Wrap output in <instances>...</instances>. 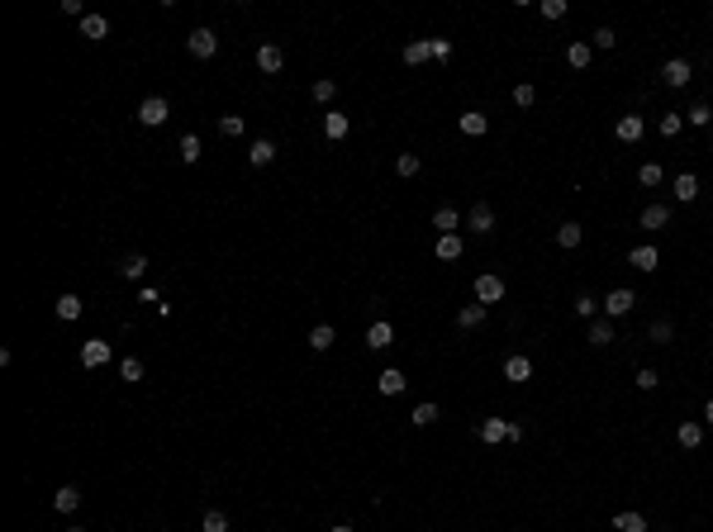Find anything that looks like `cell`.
<instances>
[{
    "instance_id": "obj_48",
    "label": "cell",
    "mask_w": 713,
    "mask_h": 532,
    "mask_svg": "<svg viewBox=\"0 0 713 532\" xmlns=\"http://www.w3.org/2000/svg\"><path fill=\"white\" fill-rule=\"evenodd\" d=\"M656 385H661V376H656L651 366H642V371H637V390H656Z\"/></svg>"
},
{
    "instance_id": "obj_22",
    "label": "cell",
    "mask_w": 713,
    "mask_h": 532,
    "mask_svg": "<svg viewBox=\"0 0 713 532\" xmlns=\"http://www.w3.org/2000/svg\"><path fill=\"white\" fill-rule=\"evenodd\" d=\"M428 57H433V43H428V38H414V43L404 48V62L409 67H424Z\"/></svg>"
},
{
    "instance_id": "obj_21",
    "label": "cell",
    "mask_w": 713,
    "mask_h": 532,
    "mask_svg": "<svg viewBox=\"0 0 713 532\" xmlns=\"http://www.w3.org/2000/svg\"><path fill=\"white\" fill-rule=\"evenodd\" d=\"M143 271H148V257H143V252H133V257L119 262V276H124V281H143Z\"/></svg>"
},
{
    "instance_id": "obj_10",
    "label": "cell",
    "mask_w": 713,
    "mask_h": 532,
    "mask_svg": "<svg viewBox=\"0 0 713 532\" xmlns=\"http://www.w3.org/2000/svg\"><path fill=\"white\" fill-rule=\"evenodd\" d=\"M623 143H642V133H647V124H642V114H623L618 119V128H614Z\"/></svg>"
},
{
    "instance_id": "obj_25",
    "label": "cell",
    "mask_w": 713,
    "mask_h": 532,
    "mask_svg": "<svg viewBox=\"0 0 713 532\" xmlns=\"http://www.w3.org/2000/svg\"><path fill=\"white\" fill-rule=\"evenodd\" d=\"M675 200H680V204L699 200V181H695L690 172H680V176H675Z\"/></svg>"
},
{
    "instance_id": "obj_37",
    "label": "cell",
    "mask_w": 713,
    "mask_h": 532,
    "mask_svg": "<svg viewBox=\"0 0 713 532\" xmlns=\"http://www.w3.org/2000/svg\"><path fill=\"white\" fill-rule=\"evenodd\" d=\"M395 172H399V176H419V172H424V162H419L414 153H399V157H395Z\"/></svg>"
},
{
    "instance_id": "obj_1",
    "label": "cell",
    "mask_w": 713,
    "mask_h": 532,
    "mask_svg": "<svg viewBox=\"0 0 713 532\" xmlns=\"http://www.w3.org/2000/svg\"><path fill=\"white\" fill-rule=\"evenodd\" d=\"M167 114H172V105L162 100V95H148L138 105V124L143 128H157V124H167Z\"/></svg>"
},
{
    "instance_id": "obj_19",
    "label": "cell",
    "mask_w": 713,
    "mask_h": 532,
    "mask_svg": "<svg viewBox=\"0 0 713 532\" xmlns=\"http://www.w3.org/2000/svg\"><path fill=\"white\" fill-rule=\"evenodd\" d=\"M665 223H670V209H665V204H647V209H642V228L656 233V228H665Z\"/></svg>"
},
{
    "instance_id": "obj_43",
    "label": "cell",
    "mask_w": 713,
    "mask_h": 532,
    "mask_svg": "<svg viewBox=\"0 0 713 532\" xmlns=\"http://www.w3.org/2000/svg\"><path fill=\"white\" fill-rule=\"evenodd\" d=\"M637 181H642V186H661V167H656V162H642V167H637Z\"/></svg>"
},
{
    "instance_id": "obj_33",
    "label": "cell",
    "mask_w": 713,
    "mask_h": 532,
    "mask_svg": "<svg viewBox=\"0 0 713 532\" xmlns=\"http://www.w3.org/2000/svg\"><path fill=\"white\" fill-rule=\"evenodd\" d=\"M580 238H585L580 223H561V228H556V243H561V248H580Z\"/></svg>"
},
{
    "instance_id": "obj_49",
    "label": "cell",
    "mask_w": 713,
    "mask_h": 532,
    "mask_svg": "<svg viewBox=\"0 0 713 532\" xmlns=\"http://www.w3.org/2000/svg\"><path fill=\"white\" fill-rule=\"evenodd\" d=\"M428 43H433V57H438V62L452 57V43H447V38H428Z\"/></svg>"
},
{
    "instance_id": "obj_8",
    "label": "cell",
    "mask_w": 713,
    "mask_h": 532,
    "mask_svg": "<svg viewBox=\"0 0 713 532\" xmlns=\"http://www.w3.org/2000/svg\"><path fill=\"white\" fill-rule=\"evenodd\" d=\"M466 228H471V233H490V228H494V209H490L485 200L471 204V214H466Z\"/></svg>"
},
{
    "instance_id": "obj_28",
    "label": "cell",
    "mask_w": 713,
    "mask_h": 532,
    "mask_svg": "<svg viewBox=\"0 0 713 532\" xmlns=\"http://www.w3.org/2000/svg\"><path fill=\"white\" fill-rule=\"evenodd\" d=\"M457 223H461V214L452 209V204H443V209H433V228H443V233H457Z\"/></svg>"
},
{
    "instance_id": "obj_23",
    "label": "cell",
    "mask_w": 713,
    "mask_h": 532,
    "mask_svg": "<svg viewBox=\"0 0 713 532\" xmlns=\"http://www.w3.org/2000/svg\"><path fill=\"white\" fill-rule=\"evenodd\" d=\"M77 504H81V489L77 485H62L57 494H52V509H57V514H72Z\"/></svg>"
},
{
    "instance_id": "obj_51",
    "label": "cell",
    "mask_w": 713,
    "mask_h": 532,
    "mask_svg": "<svg viewBox=\"0 0 713 532\" xmlns=\"http://www.w3.org/2000/svg\"><path fill=\"white\" fill-rule=\"evenodd\" d=\"M704 423H713V399H709V404H704Z\"/></svg>"
},
{
    "instance_id": "obj_42",
    "label": "cell",
    "mask_w": 713,
    "mask_h": 532,
    "mask_svg": "<svg viewBox=\"0 0 713 532\" xmlns=\"http://www.w3.org/2000/svg\"><path fill=\"white\" fill-rule=\"evenodd\" d=\"M614 43H618V33H614V29H595V33H590V48H599V52H609Z\"/></svg>"
},
{
    "instance_id": "obj_36",
    "label": "cell",
    "mask_w": 713,
    "mask_h": 532,
    "mask_svg": "<svg viewBox=\"0 0 713 532\" xmlns=\"http://www.w3.org/2000/svg\"><path fill=\"white\" fill-rule=\"evenodd\" d=\"M614 528L618 532H647V518H642V514H618Z\"/></svg>"
},
{
    "instance_id": "obj_29",
    "label": "cell",
    "mask_w": 713,
    "mask_h": 532,
    "mask_svg": "<svg viewBox=\"0 0 713 532\" xmlns=\"http://www.w3.org/2000/svg\"><path fill=\"white\" fill-rule=\"evenodd\" d=\"M590 343L609 347V343H614V323H609V318H590Z\"/></svg>"
},
{
    "instance_id": "obj_44",
    "label": "cell",
    "mask_w": 713,
    "mask_h": 532,
    "mask_svg": "<svg viewBox=\"0 0 713 532\" xmlns=\"http://www.w3.org/2000/svg\"><path fill=\"white\" fill-rule=\"evenodd\" d=\"M538 10H542V19H566V10H570V5H566V0H542Z\"/></svg>"
},
{
    "instance_id": "obj_50",
    "label": "cell",
    "mask_w": 713,
    "mask_h": 532,
    "mask_svg": "<svg viewBox=\"0 0 713 532\" xmlns=\"http://www.w3.org/2000/svg\"><path fill=\"white\" fill-rule=\"evenodd\" d=\"M651 343H670V323H665V318L651 323Z\"/></svg>"
},
{
    "instance_id": "obj_5",
    "label": "cell",
    "mask_w": 713,
    "mask_h": 532,
    "mask_svg": "<svg viewBox=\"0 0 713 532\" xmlns=\"http://www.w3.org/2000/svg\"><path fill=\"white\" fill-rule=\"evenodd\" d=\"M633 304H637V295L628 290V285H618V290H609V299H604V314H609V318H623Z\"/></svg>"
},
{
    "instance_id": "obj_2",
    "label": "cell",
    "mask_w": 713,
    "mask_h": 532,
    "mask_svg": "<svg viewBox=\"0 0 713 532\" xmlns=\"http://www.w3.org/2000/svg\"><path fill=\"white\" fill-rule=\"evenodd\" d=\"M110 357H114V352H110L105 338H86V343H81V366H86V371H100Z\"/></svg>"
},
{
    "instance_id": "obj_20",
    "label": "cell",
    "mask_w": 713,
    "mask_h": 532,
    "mask_svg": "<svg viewBox=\"0 0 713 532\" xmlns=\"http://www.w3.org/2000/svg\"><path fill=\"white\" fill-rule=\"evenodd\" d=\"M376 385H380V394H399L409 380H404V371H395V366H390V371H380V376H376Z\"/></svg>"
},
{
    "instance_id": "obj_54",
    "label": "cell",
    "mask_w": 713,
    "mask_h": 532,
    "mask_svg": "<svg viewBox=\"0 0 713 532\" xmlns=\"http://www.w3.org/2000/svg\"><path fill=\"white\" fill-rule=\"evenodd\" d=\"M709 128H713V124H709Z\"/></svg>"
},
{
    "instance_id": "obj_47",
    "label": "cell",
    "mask_w": 713,
    "mask_h": 532,
    "mask_svg": "<svg viewBox=\"0 0 713 532\" xmlns=\"http://www.w3.org/2000/svg\"><path fill=\"white\" fill-rule=\"evenodd\" d=\"M205 532H228V514L209 509V514H205Z\"/></svg>"
},
{
    "instance_id": "obj_30",
    "label": "cell",
    "mask_w": 713,
    "mask_h": 532,
    "mask_svg": "<svg viewBox=\"0 0 713 532\" xmlns=\"http://www.w3.org/2000/svg\"><path fill=\"white\" fill-rule=\"evenodd\" d=\"M457 323H461V328H480V323H485V304H480V299L466 304V309L457 314Z\"/></svg>"
},
{
    "instance_id": "obj_16",
    "label": "cell",
    "mask_w": 713,
    "mask_h": 532,
    "mask_svg": "<svg viewBox=\"0 0 713 532\" xmlns=\"http://www.w3.org/2000/svg\"><path fill=\"white\" fill-rule=\"evenodd\" d=\"M504 380H514V385L533 380V361H528V357H509L504 361Z\"/></svg>"
},
{
    "instance_id": "obj_6",
    "label": "cell",
    "mask_w": 713,
    "mask_h": 532,
    "mask_svg": "<svg viewBox=\"0 0 713 532\" xmlns=\"http://www.w3.org/2000/svg\"><path fill=\"white\" fill-rule=\"evenodd\" d=\"M690 77H695V67L685 62V57H670V62L661 67V81H665V86H675V91H680V86H690Z\"/></svg>"
},
{
    "instance_id": "obj_18",
    "label": "cell",
    "mask_w": 713,
    "mask_h": 532,
    "mask_svg": "<svg viewBox=\"0 0 713 532\" xmlns=\"http://www.w3.org/2000/svg\"><path fill=\"white\" fill-rule=\"evenodd\" d=\"M348 114H338V110H328V114H324V133H328V138L333 143H338V138H348Z\"/></svg>"
},
{
    "instance_id": "obj_17",
    "label": "cell",
    "mask_w": 713,
    "mask_h": 532,
    "mask_svg": "<svg viewBox=\"0 0 713 532\" xmlns=\"http://www.w3.org/2000/svg\"><path fill=\"white\" fill-rule=\"evenodd\" d=\"M675 442H680V447H690V452H695L699 442H704V423H695V419H690V423H680V428H675Z\"/></svg>"
},
{
    "instance_id": "obj_4",
    "label": "cell",
    "mask_w": 713,
    "mask_h": 532,
    "mask_svg": "<svg viewBox=\"0 0 713 532\" xmlns=\"http://www.w3.org/2000/svg\"><path fill=\"white\" fill-rule=\"evenodd\" d=\"M475 299H480L485 309L499 304V299H504V281H499V276H475Z\"/></svg>"
},
{
    "instance_id": "obj_46",
    "label": "cell",
    "mask_w": 713,
    "mask_h": 532,
    "mask_svg": "<svg viewBox=\"0 0 713 532\" xmlns=\"http://www.w3.org/2000/svg\"><path fill=\"white\" fill-rule=\"evenodd\" d=\"M119 376H124V380H143V361L138 357H124V361H119Z\"/></svg>"
},
{
    "instance_id": "obj_32",
    "label": "cell",
    "mask_w": 713,
    "mask_h": 532,
    "mask_svg": "<svg viewBox=\"0 0 713 532\" xmlns=\"http://www.w3.org/2000/svg\"><path fill=\"white\" fill-rule=\"evenodd\" d=\"M409 423H414V428H428V423H438V404H433V399H424V404L409 414Z\"/></svg>"
},
{
    "instance_id": "obj_34",
    "label": "cell",
    "mask_w": 713,
    "mask_h": 532,
    "mask_svg": "<svg viewBox=\"0 0 713 532\" xmlns=\"http://www.w3.org/2000/svg\"><path fill=\"white\" fill-rule=\"evenodd\" d=\"M243 128H248V124H243V114H219V133H223V138H243Z\"/></svg>"
},
{
    "instance_id": "obj_7",
    "label": "cell",
    "mask_w": 713,
    "mask_h": 532,
    "mask_svg": "<svg viewBox=\"0 0 713 532\" xmlns=\"http://www.w3.org/2000/svg\"><path fill=\"white\" fill-rule=\"evenodd\" d=\"M257 67H262L267 77H276V72L285 67V52H281V43H262V48H257Z\"/></svg>"
},
{
    "instance_id": "obj_9",
    "label": "cell",
    "mask_w": 713,
    "mask_h": 532,
    "mask_svg": "<svg viewBox=\"0 0 713 532\" xmlns=\"http://www.w3.org/2000/svg\"><path fill=\"white\" fill-rule=\"evenodd\" d=\"M81 38H91V43L110 38V19L105 15H81Z\"/></svg>"
},
{
    "instance_id": "obj_14",
    "label": "cell",
    "mask_w": 713,
    "mask_h": 532,
    "mask_svg": "<svg viewBox=\"0 0 713 532\" xmlns=\"http://www.w3.org/2000/svg\"><path fill=\"white\" fill-rule=\"evenodd\" d=\"M248 162H253V167H271V162H276V143H271V138H257L253 148H248Z\"/></svg>"
},
{
    "instance_id": "obj_41",
    "label": "cell",
    "mask_w": 713,
    "mask_h": 532,
    "mask_svg": "<svg viewBox=\"0 0 713 532\" xmlns=\"http://www.w3.org/2000/svg\"><path fill=\"white\" fill-rule=\"evenodd\" d=\"M181 162H186V167H190V162H200V138H195V133L181 138Z\"/></svg>"
},
{
    "instance_id": "obj_40",
    "label": "cell",
    "mask_w": 713,
    "mask_h": 532,
    "mask_svg": "<svg viewBox=\"0 0 713 532\" xmlns=\"http://www.w3.org/2000/svg\"><path fill=\"white\" fill-rule=\"evenodd\" d=\"M570 309L580 314V318H595V314H599V299H595V295H575V304H570Z\"/></svg>"
},
{
    "instance_id": "obj_24",
    "label": "cell",
    "mask_w": 713,
    "mask_h": 532,
    "mask_svg": "<svg viewBox=\"0 0 713 532\" xmlns=\"http://www.w3.org/2000/svg\"><path fill=\"white\" fill-rule=\"evenodd\" d=\"M480 442H509V423L504 419H485L480 423Z\"/></svg>"
},
{
    "instance_id": "obj_3",
    "label": "cell",
    "mask_w": 713,
    "mask_h": 532,
    "mask_svg": "<svg viewBox=\"0 0 713 532\" xmlns=\"http://www.w3.org/2000/svg\"><path fill=\"white\" fill-rule=\"evenodd\" d=\"M186 48H190V57H214V52H219V38H214V29H190Z\"/></svg>"
},
{
    "instance_id": "obj_26",
    "label": "cell",
    "mask_w": 713,
    "mask_h": 532,
    "mask_svg": "<svg viewBox=\"0 0 713 532\" xmlns=\"http://www.w3.org/2000/svg\"><path fill=\"white\" fill-rule=\"evenodd\" d=\"M333 343H338V333H333V323H319V328H309V347H314V352H328Z\"/></svg>"
},
{
    "instance_id": "obj_11",
    "label": "cell",
    "mask_w": 713,
    "mask_h": 532,
    "mask_svg": "<svg viewBox=\"0 0 713 532\" xmlns=\"http://www.w3.org/2000/svg\"><path fill=\"white\" fill-rule=\"evenodd\" d=\"M390 343H395V328H390L385 318H376V323L366 328V347H371V352H380V347H390Z\"/></svg>"
},
{
    "instance_id": "obj_53",
    "label": "cell",
    "mask_w": 713,
    "mask_h": 532,
    "mask_svg": "<svg viewBox=\"0 0 713 532\" xmlns=\"http://www.w3.org/2000/svg\"><path fill=\"white\" fill-rule=\"evenodd\" d=\"M67 532H86V528H67Z\"/></svg>"
},
{
    "instance_id": "obj_35",
    "label": "cell",
    "mask_w": 713,
    "mask_h": 532,
    "mask_svg": "<svg viewBox=\"0 0 713 532\" xmlns=\"http://www.w3.org/2000/svg\"><path fill=\"white\" fill-rule=\"evenodd\" d=\"M685 124H699V128H709V124H713V110L704 105V100H699V105H690V110H685Z\"/></svg>"
},
{
    "instance_id": "obj_27",
    "label": "cell",
    "mask_w": 713,
    "mask_h": 532,
    "mask_svg": "<svg viewBox=\"0 0 713 532\" xmlns=\"http://www.w3.org/2000/svg\"><path fill=\"white\" fill-rule=\"evenodd\" d=\"M52 314H57L62 323H72V318H81V299H77V295H57V304H52Z\"/></svg>"
},
{
    "instance_id": "obj_15",
    "label": "cell",
    "mask_w": 713,
    "mask_h": 532,
    "mask_svg": "<svg viewBox=\"0 0 713 532\" xmlns=\"http://www.w3.org/2000/svg\"><path fill=\"white\" fill-rule=\"evenodd\" d=\"M433 252H438V262H457V257H461V238L457 233H438Z\"/></svg>"
},
{
    "instance_id": "obj_12",
    "label": "cell",
    "mask_w": 713,
    "mask_h": 532,
    "mask_svg": "<svg viewBox=\"0 0 713 532\" xmlns=\"http://www.w3.org/2000/svg\"><path fill=\"white\" fill-rule=\"evenodd\" d=\"M628 262H633L637 271H656V266H661V252L651 248V243H642V248H633V252H628Z\"/></svg>"
},
{
    "instance_id": "obj_13",
    "label": "cell",
    "mask_w": 713,
    "mask_h": 532,
    "mask_svg": "<svg viewBox=\"0 0 713 532\" xmlns=\"http://www.w3.org/2000/svg\"><path fill=\"white\" fill-rule=\"evenodd\" d=\"M457 124H461V133H466V138H485V128H490V119H485L480 110H466V114L457 119Z\"/></svg>"
},
{
    "instance_id": "obj_52",
    "label": "cell",
    "mask_w": 713,
    "mask_h": 532,
    "mask_svg": "<svg viewBox=\"0 0 713 532\" xmlns=\"http://www.w3.org/2000/svg\"><path fill=\"white\" fill-rule=\"evenodd\" d=\"M333 532H352V528H348V523H338V528H333Z\"/></svg>"
},
{
    "instance_id": "obj_45",
    "label": "cell",
    "mask_w": 713,
    "mask_h": 532,
    "mask_svg": "<svg viewBox=\"0 0 713 532\" xmlns=\"http://www.w3.org/2000/svg\"><path fill=\"white\" fill-rule=\"evenodd\" d=\"M533 100H538V91H533L528 81H519V86H514V105H519V110H528Z\"/></svg>"
},
{
    "instance_id": "obj_38",
    "label": "cell",
    "mask_w": 713,
    "mask_h": 532,
    "mask_svg": "<svg viewBox=\"0 0 713 532\" xmlns=\"http://www.w3.org/2000/svg\"><path fill=\"white\" fill-rule=\"evenodd\" d=\"M333 95H338V81H333V77L314 81V100H319V105H333Z\"/></svg>"
},
{
    "instance_id": "obj_39",
    "label": "cell",
    "mask_w": 713,
    "mask_h": 532,
    "mask_svg": "<svg viewBox=\"0 0 713 532\" xmlns=\"http://www.w3.org/2000/svg\"><path fill=\"white\" fill-rule=\"evenodd\" d=\"M685 114H661V138H680Z\"/></svg>"
},
{
    "instance_id": "obj_31",
    "label": "cell",
    "mask_w": 713,
    "mask_h": 532,
    "mask_svg": "<svg viewBox=\"0 0 713 532\" xmlns=\"http://www.w3.org/2000/svg\"><path fill=\"white\" fill-rule=\"evenodd\" d=\"M590 57H595V48H590V43H570V48H566V62L575 67V72H580V67H590Z\"/></svg>"
}]
</instances>
